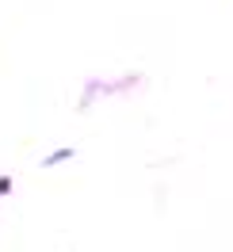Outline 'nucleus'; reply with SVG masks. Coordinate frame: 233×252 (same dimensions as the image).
<instances>
[{
  "mask_svg": "<svg viewBox=\"0 0 233 252\" xmlns=\"http://www.w3.org/2000/svg\"><path fill=\"white\" fill-rule=\"evenodd\" d=\"M69 157H73V149H54V153H50V157L42 160V164L50 168V164H58V160H69Z\"/></svg>",
  "mask_w": 233,
  "mask_h": 252,
  "instance_id": "obj_1",
  "label": "nucleus"
}]
</instances>
